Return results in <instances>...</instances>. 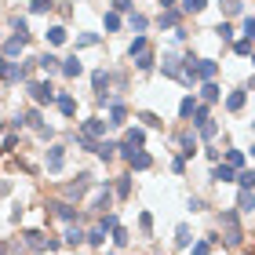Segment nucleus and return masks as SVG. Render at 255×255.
Instances as JSON below:
<instances>
[{"instance_id":"16","label":"nucleus","mask_w":255,"mask_h":255,"mask_svg":"<svg viewBox=\"0 0 255 255\" xmlns=\"http://www.w3.org/2000/svg\"><path fill=\"white\" fill-rule=\"evenodd\" d=\"M212 179H215V182H234V179H237V171L230 168V164H223V160H219V164L212 168Z\"/></svg>"},{"instance_id":"48","label":"nucleus","mask_w":255,"mask_h":255,"mask_svg":"<svg viewBox=\"0 0 255 255\" xmlns=\"http://www.w3.org/2000/svg\"><path fill=\"white\" fill-rule=\"evenodd\" d=\"M135 66H138V69H153V55H149V51H146V55H138Z\"/></svg>"},{"instance_id":"50","label":"nucleus","mask_w":255,"mask_h":255,"mask_svg":"<svg viewBox=\"0 0 255 255\" xmlns=\"http://www.w3.org/2000/svg\"><path fill=\"white\" fill-rule=\"evenodd\" d=\"M215 33H219V37H223V40H234V26H230V22H223V26H219Z\"/></svg>"},{"instance_id":"8","label":"nucleus","mask_w":255,"mask_h":255,"mask_svg":"<svg viewBox=\"0 0 255 255\" xmlns=\"http://www.w3.org/2000/svg\"><path fill=\"white\" fill-rule=\"evenodd\" d=\"M215 73H219V66L212 59H193V77L197 80H204V84H208V80H215Z\"/></svg>"},{"instance_id":"18","label":"nucleus","mask_w":255,"mask_h":255,"mask_svg":"<svg viewBox=\"0 0 255 255\" xmlns=\"http://www.w3.org/2000/svg\"><path fill=\"white\" fill-rule=\"evenodd\" d=\"M91 84H95L99 99H106V88H110V73H106V69H95V73H91Z\"/></svg>"},{"instance_id":"21","label":"nucleus","mask_w":255,"mask_h":255,"mask_svg":"<svg viewBox=\"0 0 255 255\" xmlns=\"http://www.w3.org/2000/svg\"><path fill=\"white\" fill-rule=\"evenodd\" d=\"M55 102H59V110H62V117H73V113H77V99H73V95H59V99H55Z\"/></svg>"},{"instance_id":"61","label":"nucleus","mask_w":255,"mask_h":255,"mask_svg":"<svg viewBox=\"0 0 255 255\" xmlns=\"http://www.w3.org/2000/svg\"><path fill=\"white\" fill-rule=\"evenodd\" d=\"M252 62H255V59H252Z\"/></svg>"},{"instance_id":"22","label":"nucleus","mask_w":255,"mask_h":255,"mask_svg":"<svg viewBox=\"0 0 255 255\" xmlns=\"http://www.w3.org/2000/svg\"><path fill=\"white\" fill-rule=\"evenodd\" d=\"M179 146H182V157H193V153H197V142H193V135H190V131H182V135H179Z\"/></svg>"},{"instance_id":"10","label":"nucleus","mask_w":255,"mask_h":255,"mask_svg":"<svg viewBox=\"0 0 255 255\" xmlns=\"http://www.w3.org/2000/svg\"><path fill=\"white\" fill-rule=\"evenodd\" d=\"M142 142H146V131H142V128H128V131H124V142H121V146L142 149Z\"/></svg>"},{"instance_id":"24","label":"nucleus","mask_w":255,"mask_h":255,"mask_svg":"<svg viewBox=\"0 0 255 255\" xmlns=\"http://www.w3.org/2000/svg\"><path fill=\"white\" fill-rule=\"evenodd\" d=\"M146 51H149V40H146V37H135L131 48H128V55H131V59H138V55H146Z\"/></svg>"},{"instance_id":"26","label":"nucleus","mask_w":255,"mask_h":255,"mask_svg":"<svg viewBox=\"0 0 255 255\" xmlns=\"http://www.w3.org/2000/svg\"><path fill=\"white\" fill-rule=\"evenodd\" d=\"M80 69H84V66L77 62V55H73V59H62V73H66L69 80H73V77H80Z\"/></svg>"},{"instance_id":"9","label":"nucleus","mask_w":255,"mask_h":255,"mask_svg":"<svg viewBox=\"0 0 255 255\" xmlns=\"http://www.w3.org/2000/svg\"><path fill=\"white\" fill-rule=\"evenodd\" d=\"M106 121H99V117H91V121H84L80 124V135H88V138H99V135H106Z\"/></svg>"},{"instance_id":"53","label":"nucleus","mask_w":255,"mask_h":255,"mask_svg":"<svg viewBox=\"0 0 255 255\" xmlns=\"http://www.w3.org/2000/svg\"><path fill=\"white\" fill-rule=\"evenodd\" d=\"M113 11H117V15L121 11H131V0H113Z\"/></svg>"},{"instance_id":"38","label":"nucleus","mask_w":255,"mask_h":255,"mask_svg":"<svg viewBox=\"0 0 255 255\" xmlns=\"http://www.w3.org/2000/svg\"><path fill=\"white\" fill-rule=\"evenodd\" d=\"M55 4H51V0H29V11H33V15H44V11H51Z\"/></svg>"},{"instance_id":"2","label":"nucleus","mask_w":255,"mask_h":255,"mask_svg":"<svg viewBox=\"0 0 255 255\" xmlns=\"http://www.w3.org/2000/svg\"><path fill=\"white\" fill-rule=\"evenodd\" d=\"M22 245H26L29 252H55L59 241L48 237V234H40V230H26V234H22Z\"/></svg>"},{"instance_id":"31","label":"nucleus","mask_w":255,"mask_h":255,"mask_svg":"<svg viewBox=\"0 0 255 255\" xmlns=\"http://www.w3.org/2000/svg\"><path fill=\"white\" fill-rule=\"evenodd\" d=\"M11 26H15V33L22 40H29V26H26V18H22V15H11Z\"/></svg>"},{"instance_id":"11","label":"nucleus","mask_w":255,"mask_h":255,"mask_svg":"<svg viewBox=\"0 0 255 255\" xmlns=\"http://www.w3.org/2000/svg\"><path fill=\"white\" fill-rule=\"evenodd\" d=\"M22 51H26V40H22V37H11V40L4 44V51H0V55H4V59L11 62V59H18Z\"/></svg>"},{"instance_id":"47","label":"nucleus","mask_w":255,"mask_h":255,"mask_svg":"<svg viewBox=\"0 0 255 255\" xmlns=\"http://www.w3.org/2000/svg\"><path fill=\"white\" fill-rule=\"evenodd\" d=\"M193 255H212V241H197V245H193Z\"/></svg>"},{"instance_id":"57","label":"nucleus","mask_w":255,"mask_h":255,"mask_svg":"<svg viewBox=\"0 0 255 255\" xmlns=\"http://www.w3.org/2000/svg\"><path fill=\"white\" fill-rule=\"evenodd\" d=\"M0 255H11V252H7V248H4V245H0Z\"/></svg>"},{"instance_id":"3","label":"nucleus","mask_w":255,"mask_h":255,"mask_svg":"<svg viewBox=\"0 0 255 255\" xmlns=\"http://www.w3.org/2000/svg\"><path fill=\"white\" fill-rule=\"evenodd\" d=\"M29 95L37 106H48V102H55V88H51V80H33L29 84Z\"/></svg>"},{"instance_id":"42","label":"nucleus","mask_w":255,"mask_h":255,"mask_svg":"<svg viewBox=\"0 0 255 255\" xmlns=\"http://www.w3.org/2000/svg\"><path fill=\"white\" fill-rule=\"evenodd\" d=\"M241 0H223V15H241Z\"/></svg>"},{"instance_id":"46","label":"nucleus","mask_w":255,"mask_h":255,"mask_svg":"<svg viewBox=\"0 0 255 255\" xmlns=\"http://www.w3.org/2000/svg\"><path fill=\"white\" fill-rule=\"evenodd\" d=\"M106 29H110V33L121 29V15H117V11H110V15H106Z\"/></svg>"},{"instance_id":"23","label":"nucleus","mask_w":255,"mask_h":255,"mask_svg":"<svg viewBox=\"0 0 255 255\" xmlns=\"http://www.w3.org/2000/svg\"><path fill=\"white\" fill-rule=\"evenodd\" d=\"M117 149H121V142H99L95 153H99L102 160H113V157H117Z\"/></svg>"},{"instance_id":"59","label":"nucleus","mask_w":255,"mask_h":255,"mask_svg":"<svg viewBox=\"0 0 255 255\" xmlns=\"http://www.w3.org/2000/svg\"><path fill=\"white\" fill-rule=\"evenodd\" d=\"M252 128H255V121H252Z\"/></svg>"},{"instance_id":"44","label":"nucleus","mask_w":255,"mask_h":255,"mask_svg":"<svg viewBox=\"0 0 255 255\" xmlns=\"http://www.w3.org/2000/svg\"><path fill=\"white\" fill-rule=\"evenodd\" d=\"M237 182H241V190H252V186H255V171H241Z\"/></svg>"},{"instance_id":"56","label":"nucleus","mask_w":255,"mask_h":255,"mask_svg":"<svg viewBox=\"0 0 255 255\" xmlns=\"http://www.w3.org/2000/svg\"><path fill=\"white\" fill-rule=\"evenodd\" d=\"M160 4H164V11H168V7H171V4H175V0H160Z\"/></svg>"},{"instance_id":"17","label":"nucleus","mask_w":255,"mask_h":255,"mask_svg":"<svg viewBox=\"0 0 255 255\" xmlns=\"http://www.w3.org/2000/svg\"><path fill=\"white\" fill-rule=\"evenodd\" d=\"M160 69H164V77H175V80H182V62L175 59V55H164V66H160Z\"/></svg>"},{"instance_id":"33","label":"nucleus","mask_w":255,"mask_h":255,"mask_svg":"<svg viewBox=\"0 0 255 255\" xmlns=\"http://www.w3.org/2000/svg\"><path fill=\"white\" fill-rule=\"evenodd\" d=\"M190 241H193L190 226H179V230H175V245H179V248H190Z\"/></svg>"},{"instance_id":"15","label":"nucleus","mask_w":255,"mask_h":255,"mask_svg":"<svg viewBox=\"0 0 255 255\" xmlns=\"http://www.w3.org/2000/svg\"><path fill=\"white\" fill-rule=\"evenodd\" d=\"M37 66L44 69V73H55V69H62V59H59V55H51V51H44L37 59Z\"/></svg>"},{"instance_id":"13","label":"nucleus","mask_w":255,"mask_h":255,"mask_svg":"<svg viewBox=\"0 0 255 255\" xmlns=\"http://www.w3.org/2000/svg\"><path fill=\"white\" fill-rule=\"evenodd\" d=\"M62 164H66V149L62 146H51L48 149V171H62Z\"/></svg>"},{"instance_id":"49","label":"nucleus","mask_w":255,"mask_h":255,"mask_svg":"<svg viewBox=\"0 0 255 255\" xmlns=\"http://www.w3.org/2000/svg\"><path fill=\"white\" fill-rule=\"evenodd\" d=\"M234 51L237 55H252V40H234Z\"/></svg>"},{"instance_id":"12","label":"nucleus","mask_w":255,"mask_h":255,"mask_svg":"<svg viewBox=\"0 0 255 255\" xmlns=\"http://www.w3.org/2000/svg\"><path fill=\"white\" fill-rule=\"evenodd\" d=\"M113 204V190L110 186H102L99 197H95V204H91V212H99V215H106V208Z\"/></svg>"},{"instance_id":"35","label":"nucleus","mask_w":255,"mask_h":255,"mask_svg":"<svg viewBox=\"0 0 255 255\" xmlns=\"http://www.w3.org/2000/svg\"><path fill=\"white\" fill-rule=\"evenodd\" d=\"M226 164H230V168L237 171L241 164H245V153H241V149H226Z\"/></svg>"},{"instance_id":"25","label":"nucleus","mask_w":255,"mask_h":255,"mask_svg":"<svg viewBox=\"0 0 255 255\" xmlns=\"http://www.w3.org/2000/svg\"><path fill=\"white\" fill-rule=\"evenodd\" d=\"M201 99H204V102H219V84H215V80L201 84Z\"/></svg>"},{"instance_id":"55","label":"nucleus","mask_w":255,"mask_h":255,"mask_svg":"<svg viewBox=\"0 0 255 255\" xmlns=\"http://www.w3.org/2000/svg\"><path fill=\"white\" fill-rule=\"evenodd\" d=\"M4 66H7V59H4V55H0V73H4Z\"/></svg>"},{"instance_id":"37","label":"nucleus","mask_w":255,"mask_h":255,"mask_svg":"<svg viewBox=\"0 0 255 255\" xmlns=\"http://www.w3.org/2000/svg\"><path fill=\"white\" fill-rule=\"evenodd\" d=\"M113 193H117L121 201H124V197L131 193V179H128V175H124V179H117V186H113Z\"/></svg>"},{"instance_id":"4","label":"nucleus","mask_w":255,"mask_h":255,"mask_svg":"<svg viewBox=\"0 0 255 255\" xmlns=\"http://www.w3.org/2000/svg\"><path fill=\"white\" fill-rule=\"evenodd\" d=\"M121 157H124L131 168H138V171H146L149 164H153V157H149L146 149H131V146H121Z\"/></svg>"},{"instance_id":"6","label":"nucleus","mask_w":255,"mask_h":255,"mask_svg":"<svg viewBox=\"0 0 255 255\" xmlns=\"http://www.w3.org/2000/svg\"><path fill=\"white\" fill-rule=\"evenodd\" d=\"M48 208H51V215H55V219H62V223H69V226L77 223V208L69 204V201H51Z\"/></svg>"},{"instance_id":"43","label":"nucleus","mask_w":255,"mask_h":255,"mask_svg":"<svg viewBox=\"0 0 255 255\" xmlns=\"http://www.w3.org/2000/svg\"><path fill=\"white\" fill-rule=\"evenodd\" d=\"M128 26H131L138 37H142V29H146V15H131V18H128Z\"/></svg>"},{"instance_id":"34","label":"nucleus","mask_w":255,"mask_h":255,"mask_svg":"<svg viewBox=\"0 0 255 255\" xmlns=\"http://www.w3.org/2000/svg\"><path fill=\"white\" fill-rule=\"evenodd\" d=\"M48 44H55V48L66 44V29H62V26H51V29H48Z\"/></svg>"},{"instance_id":"29","label":"nucleus","mask_w":255,"mask_h":255,"mask_svg":"<svg viewBox=\"0 0 255 255\" xmlns=\"http://www.w3.org/2000/svg\"><path fill=\"white\" fill-rule=\"evenodd\" d=\"M80 241H84V230H80V226H69V230H66V245H69V248H77Z\"/></svg>"},{"instance_id":"54","label":"nucleus","mask_w":255,"mask_h":255,"mask_svg":"<svg viewBox=\"0 0 255 255\" xmlns=\"http://www.w3.org/2000/svg\"><path fill=\"white\" fill-rule=\"evenodd\" d=\"M138 121H146V124H149V128H160V121H157V117H153V113H138Z\"/></svg>"},{"instance_id":"45","label":"nucleus","mask_w":255,"mask_h":255,"mask_svg":"<svg viewBox=\"0 0 255 255\" xmlns=\"http://www.w3.org/2000/svg\"><path fill=\"white\" fill-rule=\"evenodd\" d=\"M77 146L80 149H91V153L99 149V142H95V138H88V135H77Z\"/></svg>"},{"instance_id":"60","label":"nucleus","mask_w":255,"mask_h":255,"mask_svg":"<svg viewBox=\"0 0 255 255\" xmlns=\"http://www.w3.org/2000/svg\"><path fill=\"white\" fill-rule=\"evenodd\" d=\"M0 149H4V146H0Z\"/></svg>"},{"instance_id":"58","label":"nucleus","mask_w":255,"mask_h":255,"mask_svg":"<svg viewBox=\"0 0 255 255\" xmlns=\"http://www.w3.org/2000/svg\"><path fill=\"white\" fill-rule=\"evenodd\" d=\"M252 157H255V146H252Z\"/></svg>"},{"instance_id":"27","label":"nucleus","mask_w":255,"mask_h":255,"mask_svg":"<svg viewBox=\"0 0 255 255\" xmlns=\"http://www.w3.org/2000/svg\"><path fill=\"white\" fill-rule=\"evenodd\" d=\"M241 106H245V91H230V95H226V110L237 113Z\"/></svg>"},{"instance_id":"51","label":"nucleus","mask_w":255,"mask_h":255,"mask_svg":"<svg viewBox=\"0 0 255 255\" xmlns=\"http://www.w3.org/2000/svg\"><path fill=\"white\" fill-rule=\"evenodd\" d=\"M245 40H255V18L252 15L245 18Z\"/></svg>"},{"instance_id":"19","label":"nucleus","mask_w":255,"mask_h":255,"mask_svg":"<svg viewBox=\"0 0 255 255\" xmlns=\"http://www.w3.org/2000/svg\"><path fill=\"white\" fill-rule=\"evenodd\" d=\"M160 29H179V11L175 7H168V11H160Z\"/></svg>"},{"instance_id":"28","label":"nucleus","mask_w":255,"mask_h":255,"mask_svg":"<svg viewBox=\"0 0 255 255\" xmlns=\"http://www.w3.org/2000/svg\"><path fill=\"white\" fill-rule=\"evenodd\" d=\"M237 208H241V212H252V208H255V193H252V190H241Z\"/></svg>"},{"instance_id":"14","label":"nucleus","mask_w":255,"mask_h":255,"mask_svg":"<svg viewBox=\"0 0 255 255\" xmlns=\"http://www.w3.org/2000/svg\"><path fill=\"white\" fill-rule=\"evenodd\" d=\"M124 121H128L124 102H110V121H106V124H113V128H124Z\"/></svg>"},{"instance_id":"20","label":"nucleus","mask_w":255,"mask_h":255,"mask_svg":"<svg viewBox=\"0 0 255 255\" xmlns=\"http://www.w3.org/2000/svg\"><path fill=\"white\" fill-rule=\"evenodd\" d=\"M84 241H91V245H95V248H102V245H106V230H102V226L95 223V226H91L88 234H84Z\"/></svg>"},{"instance_id":"36","label":"nucleus","mask_w":255,"mask_h":255,"mask_svg":"<svg viewBox=\"0 0 255 255\" xmlns=\"http://www.w3.org/2000/svg\"><path fill=\"white\" fill-rule=\"evenodd\" d=\"M138 230H142L146 237L153 234V215H149V212H138Z\"/></svg>"},{"instance_id":"7","label":"nucleus","mask_w":255,"mask_h":255,"mask_svg":"<svg viewBox=\"0 0 255 255\" xmlns=\"http://www.w3.org/2000/svg\"><path fill=\"white\" fill-rule=\"evenodd\" d=\"M22 124H29V128H33V131H37L40 138H51V135H55V131H51V128H48V124H44V117H40V110H29V113H26V117H22Z\"/></svg>"},{"instance_id":"52","label":"nucleus","mask_w":255,"mask_h":255,"mask_svg":"<svg viewBox=\"0 0 255 255\" xmlns=\"http://www.w3.org/2000/svg\"><path fill=\"white\" fill-rule=\"evenodd\" d=\"M171 171H175V175H182V171H186V157H175V160H171Z\"/></svg>"},{"instance_id":"30","label":"nucleus","mask_w":255,"mask_h":255,"mask_svg":"<svg viewBox=\"0 0 255 255\" xmlns=\"http://www.w3.org/2000/svg\"><path fill=\"white\" fill-rule=\"evenodd\" d=\"M204 7H208V0H182V11H186V15H201Z\"/></svg>"},{"instance_id":"1","label":"nucleus","mask_w":255,"mask_h":255,"mask_svg":"<svg viewBox=\"0 0 255 255\" xmlns=\"http://www.w3.org/2000/svg\"><path fill=\"white\" fill-rule=\"evenodd\" d=\"M219 223H223V234H226V245L230 248H237L241 241H245V230H241L237 212H223V215H219Z\"/></svg>"},{"instance_id":"39","label":"nucleus","mask_w":255,"mask_h":255,"mask_svg":"<svg viewBox=\"0 0 255 255\" xmlns=\"http://www.w3.org/2000/svg\"><path fill=\"white\" fill-rule=\"evenodd\" d=\"M99 226H102V230H110V234H113V226H121V223H117V212H106V215L99 219Z\"/></svg>"},{"instance_id":"40","label":"nucleus","mask_w":255,"mask_h":255,"mask_svg":"<svg viewBox=\"0 0 255 255\" xmlns=\"http://www.w3.org/2000/svg\"><path fill=\"white\" fill-rule=\"evenodd\" d=\"M128 241H131V237H128V230H124V226H113V245H117V248H124Z\"/></svg>"},{"instance_id":"41","label":"nucleus","mask_w":255,"mask_h":255,"mask_svg":"<svg viewBox=\"0 0 255 255\" xmlns=\"http://www.w3.org/2000/svg\"><path fill=\"white\" fill-rule=\"evenodd\" d=\"M91 44H99V33H80L77 37V48H91Z\"/></svg>"},{"instance_id":"32","label":"nucleus","mask_w":255,"mask_h":255,"mask_svg":"<svg viewBox=\"0 0 255 255\" xmlns=\"http://www.w3.org/2000/svg\"><path fill=\"white\" fill-rule=\"evenodd\" d=\"M193 110H197V102H193L190 95L179 102V117H182V121H190V117H193Z\"/></svg>"},{"instance_id":"5","label":"nucleus","mask_w":255,"mask_h":255,"mask_svg":"<svg viewBox=\"0 0 255 255\" xmlns=\"http://www.w3.org/2000/svg\"><path fill=\"white\" fill-rule=\"evenodd\" d=\"M88 186H91V175H88V171H80V175H77V182H66V197H69V201H80V197H84L88 193Z\"/></svg>"}]
</instances>
